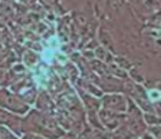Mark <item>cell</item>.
<instances>
[{
  "mask_svg": "<svg viewBox=\"0 0 161 139\" xmlns=\"http://www.w3.org/2000/svg\"><path fill=\"white\" fill-rule=\"evenodd\" d=\"M53 56H55L53 51L49 49V48L45 49V51H44V52H42V59H44V60H45V61L48 63V64H52V63H53Z\"/></svg>",
  "mask_w": 161,
  "mask_h": 139,
  "instance_id": "cell-1",
  "label": "cell"
},
{
  "mask_svg": "<svg viewBox=\"0 0 161 139\" xmlns=\"http://www.w3.org/2000/svg\"><path fill=\"white\" fill-rule=\"evenodd\" d=\"M149 98H150V101L156 102L160 100V91L157 89H153V90H149Z\"/></svg>",
  "mask_w": 161,
  "mask_h": 139,
  "instance_id": "cell-2",
  "label": "cell"
},
{
  "mask_svg": "<svg viewBox=\"0 0 161 139\" xmlns=\"http://www.w3.org/2000/svg\"><path fill=\"white\" fill-rule=\"evenodd\" d=\"M49 45H51V48L49 49H58V46H59V40L56 38V37H52L51 40H49Z\"/></svg>",
  "mask_w": 161,
  "mask_h": 139,
  "instance_id": "cell-3",
  "label": "cell"
},
{
  "mask_svg": "<svg viewBox=\"0 0 161 139\" xmlns=\"http://www.w3.org/2000/svg\"><path fill=\"white\" fill-rule=\"evenodd\" d=\"M58 60L60 61V63H66L67 61V57H66V55H62V53H58Z\"/></svg>",
  "mask_w": 161,
  "mask_h": 139,
  "instance_id": "cell-4",
  "label": "cell"
}]
</instances>
